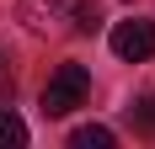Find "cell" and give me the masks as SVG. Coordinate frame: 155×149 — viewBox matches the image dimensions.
Returning a JSON list of instances; mask_svg holds the SVG:
<instances>
[{"instance_id":"obj_7","label":"cell","mask_w":155,"mask_h":149,"mask_svg":"<svg viewBox=\"0 0 155 149\" xmlns=\"http://www.w3.org/2000/svg\"><path fill=\"white\" fill-rule=\"evenodd\" d=\"M75 32H102V5L80 0V5H75Z\"/></svg>"},{"instance_id":"obj_4","label":"cell","mask_w":155,"mask_h":149,"mask_svg":"<svg viewBox=\"0 0 155 149\" xmlns=\"http://www.w3.org/2000/svg\"><path fill=\"white\" fill-rule=\"evenodd\" d=\"M70 149H112V128L86 122V128H75V133H70Z\"/></svg>"},{"instance_id":"obj_1","label":"cell","mask_w":155,"mask_h":149,"mask_svg":"<svg viewBox=\"0 0 155 149\" xmlns=\"http://www.w3.org/2000/svg\"><path fill=\"white\" fill-rule=\"evenodd\" d=\"M86 96H91V69L86 64H59L43 85V112L48 117H70L75 106H86Z\"/></svg>"},{"instance_id":"obj_6","label":"cell","mask_w":155,"mask_h":149,"mask_svg":"<svg viewBox=\"0 0 155 149\" xmlns=\"http://www.w3.org/2000/svg\"><path fill=\"white\" fill-rule=\"evenodd\" d=\"M128 122H134L144 138H155V96H139V101L128 106Z\"/></svg>"},{"instance_id":"obj_5","label":"cell","mask_w":155,"mask_h":149,"mask_svg":"<svg viewBox=\"0 0 155 149\" xmlns=\"http://www.w3.org/2000/svg\"><path fill=\"white\" fill-rule=\"evenodd\" d=\"M21 144H27V122L11 106H0V149H21Z\"/></svg>"},{"instance_id":"obj_2","label":"cell","mask_w":155,"mask_h":149,"mask_svg":"<svg viewBox=\"0 0 155 149\" xmlns=\"http://www.w3.org/2000/svg\"><path fill=\"white\" fill-rule=\"evenodd\" d=\"M75 5L80 0H16V16L32 37H64L75 32Z\"/></svg>"},{"instance_id":"obj_3","label":"cell","mask_w":155,"mask_h":149,"mask_svg":"<svg viewBox=\"0 0 155 149\" xmlns=\"http://www.w3.org/2000/svg\"><path fill=\"white\" fill-rule=\"evenodd\" d=\"M112 53H118L123 64H144V59H155V21H144V16L118 21V27H112Z\"/></svg>"}]
</instances>
